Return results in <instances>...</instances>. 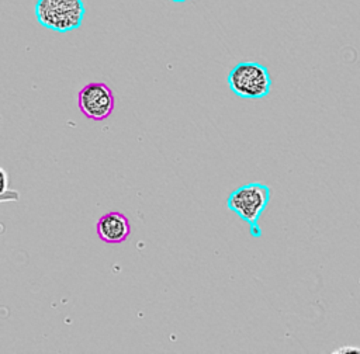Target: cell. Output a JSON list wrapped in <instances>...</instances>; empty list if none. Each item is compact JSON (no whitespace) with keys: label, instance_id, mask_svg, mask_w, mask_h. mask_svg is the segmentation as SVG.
<instances>
[{"label":"cell","instance_id":"cell-5","mask_svg":"<svg viewBox=\"0 0 360 354\" xmlns=\"http://www.w3.org/2000/svg\"><path fill=\"white\" fill-rule=\"evenodd\" d=\"M96 230L103 242L118 244L128 239L131 233V223L124 214L114 211L98 218Z\"/></svg>","mask_w":360,"mask_h":354},{"label":"cell","instance_id":"cell-3","mask_svg":"<svg viewBox=\"0 0 360 354\" xmlns=\"http://www.w3.org/2000/svg\"><path fill=\"white\" fill-rule=\"evenodd\" d=\"M228 86L240 98L259 100L271 90V76L269 69L259 62H239L228 74Z\"/></svg>","mask_w":360,"mask_h":354},{"label":"cell","instance_id":"cell-2","mask_svg":"<svg viewBox=\"0 0 360 354\" xmlns=\"http://www.w3.org/2000/svg\"><path fill=\"white\" fill-rule=\"evenodd\" d=\"M83 0H37L35 17L38 22L56 32L79 28L84 18Z\"/></svg>","mask_w":360,"mask_h":354},{"label":"cell","instance_id":"cell-4","mask_svg":"<svg viewBox=\"0 0 360 354\" xmlns=\"http://www.w3.org/2000/svg\"><path fill=\"white\" fill-rule=\"evenodd\" d=\"M77 107L86 118L103 121L108 118L114 110V94L105 83L90 81L80 88Z\"/></svg>","mask_w":360,"mask_h":354},{"label":"cell","instance_id":"cell-1","mask_svg":"<svg viewBox=\"0 0 360 354\" xmlns=\"http://www.w3.org/2000/svg\"><path fill=\"white\" fill-rule=\"evenodd\" d=\"M270 195L271 190L267 184L257 181L248 183L238 187L229 194L226 199V206L240 219L248 222L252 236L260 237L262 230L259 226V218L267 208Z\"/></svg>","mask_w":360,"mask_h":354},{"label":"cell","instance_id":"cell-6","mask_svg":"<svg viewBox=\"0 0 360 354\" xmlns=\"http://www.w3.org/2000/svg\"><path fill=\"white\" fill-rule=\"evenodd\" d=\"M170 1H176V3H181V1H187V0H170Z\"/></svg>","mask_w":360,"mask_h":354}]
</instances>
